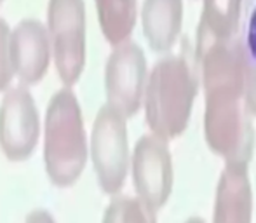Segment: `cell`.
<instances>
[{
    "mask_svg": "<svg viewBox=\"0 0 256 223\" xmlns=\"http://www.w3.org/2000/svg\"><path fill=\"white\" fill-rule=\"evenodd\" d=\"M197 61L206 92V142L225 162L248 164L254 148L256 60L237 37L209 44Z\"/></svg>",
    "mask_w": 256,
    "mask_h": 223,
    "instance_id": "6da1fadb",
    "label": "cell"
},
{
    "mask_svg": "<svg viewBox=\"0 0 256 223\" xmlns=\"http://www.w3.org/2000/svg\"><path fill=\"white\" fill-rule=\"evenodd\" d=\"M197 80L185 56L169 54L155 63L146 77L143 108L152 134L172 140L185 131L194 108Z\"/></svg>",
    "mask_w": 256,
    "mask_h": 223,
    "instance_id": "7a4b0ae2",
    "label": "cell"
},
{
    "mask_svg": "<svg viewBox=\"0 0 256 223\" xmlns=\"http://www.w3.org/2000/svg\"><path fill=\"white\" fill-rule=\"evenodd\" d=\"M88 138L77 96L70 88L54 92L46 112L44 162L51 182L70 186L88 162Z\"/></svg>",
    "mask_w": 256,
    "mask_h": 223,
    "instance_id": "3957f363",
    "label": "cell"
},
{
    "mask_svg": "<svg viewBox=\"0 0 256 223\" xmlns=\"http://www.w3.org/2000/svg\"><path fill=\"white\" fill-rule=\"evenodd\" d=\"M48 35L51 54L64 86L78 80L86 66L84 0H49Z\"/></svg>",
    "mask_w": 256,
    "mask_h": 223,
    "instance_id": "277c9868",
    "label": "cell"
},
{
    "mask_svg": "<svg viewBox=\"0 0 256 223\" xmlns=\"http://www.w3.org/2000/svg\"><path fill=\"white\" fill-rule=\"evenodd\" d=\"M91 159L96 178L104 194L115 196L128 178L131 154L126 117L110 105H103L94 118Z\"/></svg>",
    "mask_w": 256,
    "mask_h": 223,
    "instance_id": "5b68a950",
    "label": "cell"
},
{
    "mask_svg": "<svg viewBox=\"0 0 256 223\" xmlns=\"http://www.w3.org/2000/svg\"><path fill=\"white\" fill-rule=\"evenodd\" d=\"M146 77V60L142 48L132 40L115 46L104 68L106 105L126 118L132 117L143 105Z\"/></svg>",
    "mask_w": 256,
    "mask_h": 223,
    "instance_id": "8992f818",
    "label": "cell"
},
{
    "mask_svg": "<svg viewBox=\"0 0 256 223\" xmlns=\"http://www.w3.org/2000/svg\"><path fill=\"white\" fill-rule=\"evenodd\" d=\"M138 199L157 211L168 202L172 190V157L166 140L145 134L138 140L129 164Z\"/></svg>",
    "mask_w": 256,
    "mask_h": 223,
    "instance_id": "52a82bcc",
    "label": "cell"
},
{
    "mask_svg": "<svg viewBox=\"0 0 256 223\" xmlns=\"http://www.w3.org/2000/svg\"><path fill=\"white\" fill-rule=\"evenodd\" d=\"M40 136V117L32 92L24 86L12 88L0 103V148L10 160H24L34 154Z\"/></svg>",
    "mask_w": 256,
    "mask_h": 223,
    "instance_id": "ba28073f",
    "label": "cell"
},
{
    "mask_svg": "<svg viewBox=\"0 0 256 223\" xmlns=\"http://www.w3.org/2000/svg\"><path fill=\"white\" fill-rule=\"evenodd\" d=\"M12 74L23 84H37L51 63L48 28L37 20H23L10 30L9 40Z\"/></svg>",
    "mask_w": 256,
    "mask_h": 223,
    "instance_id": "9c48e42d",
    "label": "cell"
},
{
    "mask_svg": "<svg viewBox=\"0 0 256 223\" xmlns=\"http://www.w3.org/2000/svg\"><path fill=\"white\" fill-rule=\"evenodd\" d=\"M253 192L248 164L226 162L214 197L212 223H251Z\"/></svg>",
    "mask_w": 256,
    "mask_h": 223,
    "instance_id": "30bf717a",
    "label": "cell"
},
{
    "mask_svg": "<svg viewBox=\"0 0 256 223\" xmlns=\"http://www.w3.org/2000/svg\"><path fill=\"white\" fill-rule=\"evenodd\" d=\"M248 0H204L197 30V52L212 42L237 38L242 28Z\"/></svg>",
    "mask_w": 256,
    "mask_h": 223,
    "instance_id": "8fae6325",
    "label": "cell"
},
{
    "mask_svg": "<svg viewBox=\"0 0 256 223\" xmlns=\"http://www.w3.org/2000/svg\"><path fill=\"white\" fill-rule=\"evenodd\" d=\"M182 0H145L143 2V32L154 51L168 52L176 44L182 30Z\"/></svg>",
    "mask_w": 256,
    "mask_h": 223,
    "instance_id": "7c38bea8",
    "label": "cell"
},
{
    "mask_svg": "<svg viewBox=\"0 0 256 223\" xmlns=\"http://www.w3.org/2000/svg\"><path fill=\"white\" fill-rule=\"evenodd\" d=\"M102 32L112 46L129 40L138 16L136 0H94Z\"/></svg>",
    "mask_w": 256,
    "mask_h": 223,
    "instance_id": "4fadbf2b",
    "label": "cell"
},
{
    "mask_svg": "<svg viewBox=\"0 0 256 223\" xmlns=\"http://www.w3.org/2000/svg\"><path fill=\"white\" fill-rule=\"evenodd\" d=\"M103 223H157L155 210L138 197L118 196L108 204Z\"/></svg>",
    "mask_w": 256,
    "mask_h": 223,
    "instance_id": "5bb4252c",
    "label": "cell"
},
{
    "mask_svg": "<svg viewBox=\"0 0 256 223\" xmlns=\"http://www.w3.org/2000/svg\"><path fill=\"white\" fill-rule=\"evenodd\" d=\"M9 40H10V28L0 18V91L9 88L10 80L14 77L12 64H10Z\"/></svg>",
    "mask_w": 256,
    "mask_h": 223,
    "instance_id": "9a60e30c",
    "label": "cell"
},
{
    "mask_svg": "<svg viewBox=\"0 0 256 223\" xmlns=\"http://www.w3.org/2000/svg\"><path fill=\"white\" fill-rule=\"evenodd\" d=\"M239 38L242 40L244 48L251 54V58L256 60V0L246 2V12H244Z\"/></svg>",
    "mask_w": 256,
    "mask_h": 223,
    "instance_id": "2e32d148",
    "label": "cell"
},
{
    "mask_svg": "<svg viewBox=\"0 0 256 223\" xmlns=\"http://www.w3.org/2000/svg\"><path fill=\"white\" fill-rule=\"evenodd\" d=\"M24 223H56V220L51 216V213L46 210H35L26 216Z\"/></svg>",
    "mask_w": 256,
    "mask_h": 223,
    "instance_id": "e0dca14e",
    "label": "cell"
},
{
    "mask_svg": "<svg viewBox=\"0 0 256 223\" xmlns=\"http://www.w3.org/2000/svg\"><path fill=\"white\" fill-rule=\"evenodd\" d=\"M185 223H206L202 218H190V220H186Z\"/></svg>",
    "mask_w": 256,
    "mask_h": 223,
    "instance_id": "ac0fdd59",
    "label": "cell"
},
{
    "mask_svg": "<svg viewBox=\"0 0 256 223\" xmlns=\"http://www.w3.org/2000/svg\"><path fill=\"white\" fill-rule=\"evenodd\" d=\"M2 2H4V0H0V4H2Z\"/></svg>",
    "mask_w": 256,
    "mask_h": 223,
    "instance_id": "d6986e66",
    "label": "cell"
}]
</instances>
